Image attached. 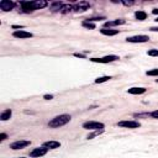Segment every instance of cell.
I'll return each instance as SVG.
<instances>
[{
	"label": "cell",
	"mask_w": 158,
	"mask_h": 158,
	"mask_svg": "<svg viewBox=\"0 0 158 158\" xmlns=\"http://www.w3.org/2000/svg\"><path fill=\"white\" fill-rule=\"evenodd\" d=\"M72 120V116L68 115V114H62V115H58L56 118H53L52 120L48 121V126L51 128H58V127H62L67 125L68 122Z\"/></svg>",
	"instance_id": "6da1fadb"
},
{
	"label": "cell",
	"mask_w": 158,
	"mask_h": 158,
	"mask_svg": "<svg viewBox=\"0 0 158 158\" xmlns=\"http://www.w3.org/2000/svg\"><path fill=\"white\" fill-rule=\"evenodd\" d=\"M118 59H120L119 56H115V54H109V56H105L102 58H90V61L94 62V63H101V64L111 63V62H115Z\"/></svg>",
	"instance_id": "7a4b0ae2"
},
{
	"label": "cell",
	"mask_w": 158,
	"mask_h": 158,
	"mask_svg": "<svg viewBox=\"0 0 158 158\" xmlns=\"http://www.w3.org/2000/svg\"><path fill=\"white\" fill-rule=\"evenodd\" d=\"M105 125L102 122H99V121H87L83 123V128L85 130H92V131H95V130H101L104 128Z\"/></svg>",
	"instance_id": "3957f363"
},
{
	"label": "cell",
	"mask_w": 158,
	"mask_h": 158,
	"mask_svg": "<svg viewBox=\"0 0 158 158\" xmlns=\"http://www.w3.org/2000/svg\"><path fill=\"white\" fill-rule=\"evenodd\" d=\"M118 125L120 127L123 128H139L141 127V123L139 121H135V120H125V121H120Z\"/></svg>",
	"instance_id": "277c9868"
},
{
	"label": "cell",
	"mask_w": 158,
	"mask_h": 158,
	"mask_svg": "<svg viewBox=\"0 0 158 158\" xmlns=\"http://www.w3.org/2000/svg\"><path fill=\"white\" fill-rule=\"evenodd\" d=\"M127 42L130 43H143V42H148L149 37L146 35H136V36H131L126 38Z\"/></svg>",
	"instance_id": "5b68a950"
},
{
	"label": "cell",
	"mask_w": 158,
	"mask_h": 158,
	"mask_svg": "<svg viewBox=\"0 0 158 158\" xmlns=\"http://www.w3.org/2000/svg\"><path fill=\"white\" fill-rule=\"evenodd\" d=\"M47 152H48V148H46V147H36V148H33L31 152H30V157L31 158H38V157H42L45 156Z\"/></svg>",
	"instance_id": "8992f818"
},
{
	"label": "cell",
	"mask_w": 158,
	"mask_h": 158,
	"mask_svg": "<svg viewBox=\"0 0 158 158\" xmlns=\"http://www.w3.org/2000/svg\"><path fill=\"white\" fill-rule=\"evenodd\" d=\"M31 142L30 141H26V140H20V141H15L12 142L10 145V148L11 149H22V148H26L27 146H30Z\"/></svg>",
	"instance_id": "52a82bcc"
},
{
	"label": "cell",
	"mask_w": 158,
	"mask_h": 158,
	"mask_svg": "<svg viewBox=\"0 0 158 158\" xmlns=\"http://www.w3.org/2000/svg\"><path fill=\"white\" fill-rule=\"evenodd\" d=\"M89 8H90V4H89L88 1H79L75 5H73V11H75V12H83V11L88 10Z\"/></svg>",
	"instance_id": "ba28073f"
},
{
	"label": "cell",
	"mask_w": 158,
	"mask_h": 158,
	"mask_svg": "<svg viewBox=\"0 0 158 158\" xmlns=\"http://www.w3.org/2000/svg\"><path fill=\"white\" fill-rule=\"evenodd\" d=\"M15 8V3L10 1V0H1L0 1V9L3 11H10Z\"/></svg>",
	"instance_id": "9c48e42d"
},
{
	"label": "cell",
	"mask_w": 158,
	"mask_h": 158,
	"mask_svg": "<svg viewBox=\"0 0 158 158\" xmlns=\"http://www.w3.org/2000/svg\"><path fill=\"white\" fill-rule=\"evenodd\" d=\"M21 9L26 14L33 12V11L36 10L35 6H33V1H21Z\"/></svg>",
	"instance_id": "30bf717a"
},
{
	"label": "cell",
	"mask_w": 158,
	"mask_h": 158,
	"mask_svg": "<svg viewBox=\"0 0 158 158\" xmlns=\"http://www.w3.org/2000/svg\"><path fill=\"white\" fill-rule=\"evenodd\" d=\"M12 36L16 38H30V37H32V33L27 32L25 30H16V31H14Z\"/></svg>",
	"instance_id": "8fae6325"
},
{
	"label": "cell",
	"mask_w": 158,
	"mask_h": 158,
	"mask_svg": "<svg viewBox=\"0 0 158 158\" xmlns=\"http://www.w3.org/2000/svg\"><path fill=\"white\" fill-rule=\"evenodd\" d=\"M126 21L123 19H116V20H113V21H106L104 27H107V29H111L114 26H120V25H125Z\"/></svg>",
	"instance_id": "7c38bea8"
},
{
	"label": "cell",
	"mask_w": 158,
	"mask_h": 158,
	"mask_svg": "<svg viewBox=\"0 0 158 158\" xmlns=\"http://www.w3.org/2000/svg\"><path fill=\"white\" fill-rule=\"evenodd\" d=\"M42 146L48 148V149H56V148L61 147V142H58V141H47V142H43Z\"/></svg>",
	"instance_id": "4fadbf2b"
},
{
	"label": "cell",
	"mask_w": 158,
	"mask_h": 158,
	"mask_svg": "<svg viewBox=\"0 0 158 158\" xmlns=\"http://www.w3.org/2000/svg\"><path fill=\"white\" fill-rule=\"evenodd\" d=\"M146 92H147L146 88H137V87L130 88L128 90H127L128 94H132V95H141V94H145Z\"/></svg>",
	"instance_id": "5bb4252c"
},
{
	"label": "cell",
	"mask_w": 158,
	"mask_h": 158,
	"mask_svg": "<svg viewBox=\"0 0 158 158\" xmlns=\"http://www.w3.org/2000/svg\"><path fill=\"white\" fill-rule=\"evenodd\" d=\"M100 32L105 36H116L119 33V30H113V29H107V27H102Z\"/></svg>",
	"instance_id": "9a60e30c"
},
{
	"label": "cell",
	"mask_w": 158,
	"mask_h": 158,
	"mask_svg": "<svg viewBox=\"0 0 158 158\" xmlns=\"http://www.w3.org/2000/svg\"><path fill=\"white\" fill-rule=\"evenodd\" d=\"M47 5H48V3H47L46 0H35V1H33V6H35L36 10L43 9V8H46Z\"/></svg>",
	"instance_id": "2e32d148"
},
{
	"label": "cell",
	"mask_w": 158,
	"mask_h": 158,
	"mask_svg": "<svg viewBox=\"0 0 158 158\" xmlns=\"http://www.w3.org/2000/svg\"><path fill=\"white\" fill-rule=\"evenodd\" d=\"M11 115H12L11 110L10 109H6V110H4V111L1 113V115H0V120H1V121H8L11 118Z\"/></svg>",
	"instance_id": "e0dca14e"
},
{
	"label": "cell",
	"mask_w": 158,
	"mask_h": 158,
	"mask_svg": "<svg viewBox=\"0 0 158 158\" xmlns=\"http://www.w3.org/2000/svg\"><path fill=\"white\" fill-rule=\"evenodd\" d=\"M135 16H136V19L139 20V21H143V20L147 19V14L143 10H139V11L135 12Z\"/></svg>",
	"instance_id": "ac0fdd59"
},
{
	"label": "cell",
	"mask_w": 158,
	"mask_h": 158,
	"mask_svg": "<svg viewBox=\"0 0 158 158\" xmlns=\"http://www.w3.org/2000/svg\"><path fill=\"white\" fill-rule=\"evenodd\" d=\"M63 6H64V4H63V3H61V1L53 3V4L51 5V10H52V11H61Z\"/></svg>",
	"instance_id": "d6986e66"
},
{
	"label": "cell",
	"mask_w": 158,
	"mask_h": 158,
	"mask_svg": "<svg viewBox=\"0 0 158 158\" xmlns=\"http://www.w3.org/2000/svg\"><path fill=\"white\" fill-rule=\"evenodd\" d=\"M82 26L85 27V29H88V30H94L95 27H97V25H95L94 22H90V21H88V20L82 22Z\"/></svg>",
	"instance_id": "ffe728a7"
},
{
	"label": "cell",
	"mask_w": 158,
	"mask_h": 158,
	"mask_svg": "<svg viewBox=\"0 0 158 158\" xmlns=\"http://www.w3.org/2000/svg\"><path fill=\"white\" fill-rule=\"evenodd\" d=\"M111 77L110 75H104V77H100V78H97L95 79V84H101V83H105V82L110 80Z\"/></svg>",
	"instance_id": "44dd1931"
},
{
	"label": "cell",
	"mask_w": 158,
	"mask_h": 158,
	"mask_svg": "<svg viewBox=\"0 0 158 158\" xmlns=\"http://www.w3.org/2000/svg\"><path fill=\"white\" fill-rule=\"evenodd\" d=\"M100 133H104V128H101V130H95V131H94L93 133H90V135H88V136H87V139H88V140H92V139H94V137L99 136Z\"/></svg>",
	"instance_id": "7402d4cb"
},
{
	"label": "cell",
	"mask_w": 158,
	"mask_h": 158,
	"mask_svg": "<svg viewBox=\"0 0 158 158\" xmlns=\"http://www.w3.org/2000/svg\"><path fill=\"white\" fill-rule=\"evenodd\" d=\"M71 11H73V5H69V4L64 5L63 8H62V10H61L62 14H68V12H71Z\"/></svg>",
	"instance_id": "603a6c76"
},
{
	"label": "cell",
	"mask_w": 158,
	"mask_h": 158,
	"mask_svg": "<svg viewBox=\"0 0 158 158\" xmlns=\"http://www.w3.org/2000/svg\"><path fill=\"white\" fill-rule=\"evenodd\" d=\"M146 74L149 75V77H158V69H157V68H154V69H151Z\"/></svg>",
	"instance_id": "cb8c5ba5"
},
{
	"label": "cell",
	"mask_w": 158,
	"mask_h": 158,
	"mask_svg": "<svg viewBox=\"0 0 158 158\" xmlns=\"http://www.w3.org/2000/svg\"><path fill=\"white\" fill-rule=\"evenodd\" d=\"M147 54H148V56H151V57H158V50H156V48L148 50Z\"/></svg>",
	"instance_id": "d4e9b609"
},
{
	"label": "cell",
	"mask_w": 158,
	"mask_h": 158,
	"mask_svg": "<svg viewBox=\"0 0 158 158\" xmlns=\"http://www.w3.org/2000/svg\"><path fill=\"white\" fill-rule=\"evenodd\" d=\"M121 3L125 5V6H132V5L135 4V1H127V0H122Z\"/></svg>",
	"instance_id": "484cf974"
},
{
	"label": "cell",
	"mask_w": 158,
	"mask_h": 158,
	"mask_svg": "<svg viewBox=\"0 0 158 158\" xmlns=\"http://www.w3.org/2000/svg\"><path fill=\"white\" fill-rule=\"evenodd\" d=\"M151 116H152L153 119H157L158 120V110H154V111L151 113Z\"/></svg>",
	"instance_id": "4316f807"
},
{
	"label": "cell",
	"mask_w": 158,
	"mask_h": 158,
	"mask_svg": "<svg viewBox=\"0 0 158 158\" xmlns=\"http://www.w3.org/2000/svg\"><path fill=\"white\" fill-rule=\"evenodd\" d=\"M43 99H46V100H51V99H53V95H52V94H46L45 97H43Z\"/></svg>",
	"instance_id": "83f0119b"
},
{
	"label": "cell",
	"mask_w": 158,
	"mask_h": 158,
	"mask_svg": "<svg viewBox=\"0 0 158 158\" xmlns=\"http://www.w3.org/2000/svg\"><path fill=\"white\" fill-rule=\"evenodd\" d=\"M6 139H8V135L6 133H0V141H4Z\"/></svg>",
	"instance_id": "f1b7e54d"
},
{
	"label": "cell",
	"mask_w": 158,
	"mask_h": 158,
	"mask_svg": "<svg viewBox=\"0 0 158 158\" xmlns=\"http://www.w3.org/2000/svg\"><path fill=\"white\" fill-rule=\"evenodd\" d=\"M12 29H20V30H22V29H25V26H22V25H12Z\"/></svg>",
	"instance_id": "f546056e"
},
{
	"label": "cell",
	"mask_w": 158,
	"mask_h": 158,
	"mask_svg": "<svg viewBox=\"0 0 158 158\" xmlns=\"http://www.w3.org/2000/svg\"><path fill=\"white\" fill-rule=\"evenodd\" d=\"M74 57H78V58H85V54H82V53H74Z\"/></svg>",
	"instance_id": "4dcf8cb0"
},
{
	"label": "cell",
	"mask_w": 158,
	"mask_h": 158,
	"mask_svg": "<svg viewBox=\"0 0 158 158\" xmlns=\"http://www.w3.org/2000/svg\"><path fill=\"white\" fill-rule=\"evenodd\" d=\"M149 30H151V31H153V32H157V31H158V27H151Z\"/></svg>",
	"instance_id": "1f68e13d"
},
{
	"label": "cell",
	"mask_w": 158,
	"mask_h": 158,
	"mask_svg": "<svg viewBox=\"0 0 158 158\" xmlns=\"http://www.w3.org/2000/svg\"><path fill=\"white\" fill-rule=\"evenodd\" d=\"M152 14H153V15H158V9H153L152 10Z\"/></svg>",
	"instance_id": "d6a6232c"
},
{
	"label": "cell",
	"mask_w": 158,
	"mask_h": 158,
	"mask_svg": "<svg viewBox=\"0 0 158 158\" xmlns=\"http://www.w3.org/2000/svg\"><path fill=\"white\" fill-rule=\"evenodd\" d=\"M156 21H157V22H158V17H157V19H156Z\"/></svg>",
	"instance_id": "836d02e7"
},
{
	"label": "cell",
	"mask_w": 158,
	"mask_h": 158,
	"mask_svg": "<svg viewBox=\"0 0 158 158\" xmlns=\"http://www.w3.org/2000/svg\"><path fill=\"white\" fill-rule=\"evenodd\" d=\"M156 83H158V79H156Z\"/></svg>",
	"instance_id": "e575fe53"
},
{
	"label": "cell",
	"mask_w": 158,
	"mask_h": 158,
	"mask_svg": "<svg viewBox=\"0 0 158 158\" xmlns=\"http://www.w3.org/2000/svg\"><path fill=\"white\" fill-rule=\"evenodd\" d=\"M17 158H25V157H17Z\"/></svg>",
	"instance_id": "d590c367"
}]
</instances>
